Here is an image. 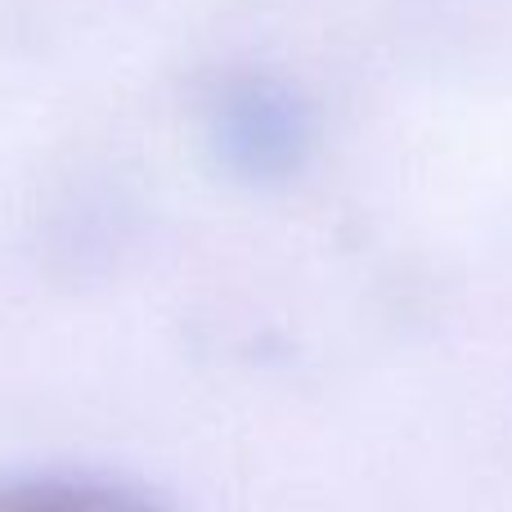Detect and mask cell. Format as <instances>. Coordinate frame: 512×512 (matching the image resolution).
<instances>
[{
    "label": "cell",
    "instance_id": "2",
    "mask_svg": "<svg viewBox=\"0 0 512 512\" xmlns=\"http://www.w3.org/2000/svg\"><path fill=\"white\" fill-rule=\"evenodd\" d=\"M0 512H167L149 495H135L113 481L86 477H32L0 481Z\"/></svg>",
    "mask_w": 512,
    "mask_h": 512
},
{
    "label": "cell",
    "instance_id": "1",
    "mask_svg": "<svg viewBox=\"0 0 512 512\" xmlns=\"http://www.w3.org/2000/svg\"><path fill=\"white\" fill-rule=\"evenodd\" d=\"M216 144L252 180L283 176L306 149V117L297 99L270 81H239L216 104Z\"/></svg>",
    "mask_w": 512,
    "mask_h": 512
}]
</instances>
